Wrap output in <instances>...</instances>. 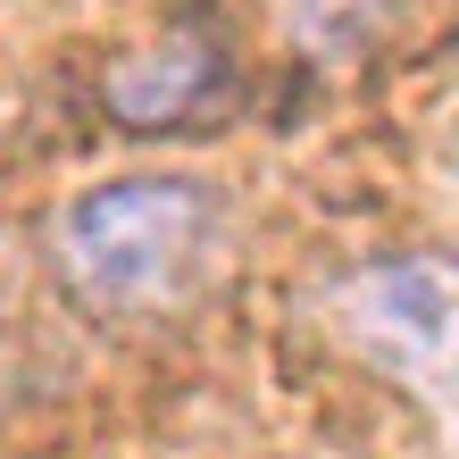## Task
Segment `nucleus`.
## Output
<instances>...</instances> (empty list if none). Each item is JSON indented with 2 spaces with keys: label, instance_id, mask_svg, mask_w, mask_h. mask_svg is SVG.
Masks as SVG:
<instances>
[{
  "label": "nucleus",
  "instance_id": "nucleus-1",
  "mask_svg": "<svg viewBox=\"0 0 459 459\" xmlns=\"http://www.w3.org/2000/svg\"><path fill=\"white\" fill-rule=\"evenodd\" d=\"M218 242V193L193 176H126L59 218V267L100 309H151Z\"/></svg>",
  "mask_w": 459,
  "mask_h": 459
},
{
  "label": "nucleus",
  "instance_id": "nucleus-2",
  "mask_svg": "<svg viewBox=\"0 0 459 459\" xmlns=\"http://www.w3.org/2000/svg\"><path fill=\"white\" fill-rule=\"evenodd\" d=\"M234 84V50L209 17H176L159 25L143 50H126V59L100 75V109L134 134H159V126H184L193 109H209Z\"/></svg>",
  "mask_w": 459,
  "mask_h": 459
},
{
  "label": "nucleus",
  "instance_id": "nucleus-3",
  "mask_svg": "<svg viewBox=\"0 0 459 459\" xmlns=\"http://www.w3.org/2000/svg\"><path fill=\"white\" fill-rule=\"evenodd\" d=\"M351 317H359L385 351H410L418 368H435L443 359V326H451V276L435 259L376 267V276L351 284Z\"/></svg>",
  "mask_w": 459,
  "mask_h": 459
},
{
  "label": "nucleus",
  "instance_id": "nucleus-4",
  "mask_svg": "<svg viewBox=\"0 0 459 459\" xmlns=\"http://www.w3.org/2000/svg\"><path fill=\"white\" fill-rule=\"evenodd\" d=\"M401 17V0H292V42L309 59H359Z\"/></svg>",
  "mask_w": 459,
  "mask_h": 459
}]
</instances>
